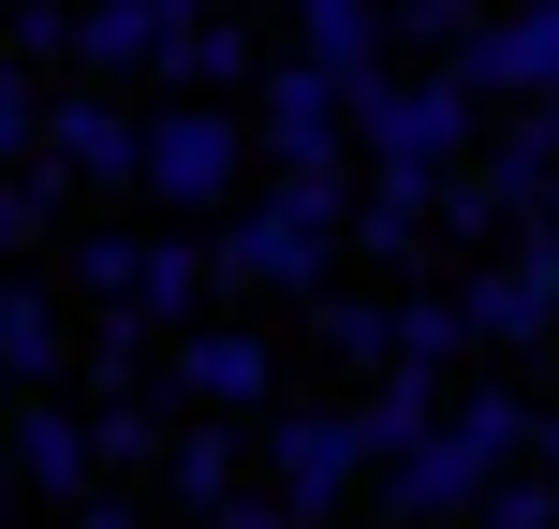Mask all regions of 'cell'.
I'll return each mask as SVG.
<instances>
[{
	"mask_svg": "<svg viewBox=\"0 0 559 529\" xmlns=\"http://www.w3.org/2000/svg\"><path fill=\"white\" fill-rule=\"evenodd\" d=\"M354 192H368V177H265V192L222 221V294L236 309L338 294V265H354Z\"/></svg>",
	"mask_w": 559,
	"mask_h": 529,
	"instance_id": "obj_1",
	"label": "cell"
},
{
	"mask_svg": "<svg viewBox=\"0 0 559 529\" xmlns=\"http://www.w3.org/2000/svg\"><path fill=\"white\" fill-rule=\"evenodd\" d=\"M251 192H265V133L236 104H192V88L147 104V206H163V221H206V236H222Z\"/></svg>",
	"mask_w": 559,
	"mask_h": 529,
	"instance_id": "obj_2",
	"label": "cell"
},
{
	"mask_svg": "<svg viewBox=\"0 0 559 529\" xmlns=\"http://www.w3.org/2000/svg\"><path fill=\"white\" fill-rule=\"evenodd\" d=\"M251 456H265V485H280L309 529H338V501H368V471H383L368 397H280V412L251 426Z\"/></svg>",
	"mask_w": 559,
	"mask_h": 529,
	"instance_id": "obj_3",
	"label": "cell"
},
{
	"mask_svg": "<svg viewBox=\"0 0 559 529\" xmlns=\"http://www.w3.org/2000/svg\"><path fill=\"white\" fill-rule=\"evenodd\" d=\"M354 147H368V163H413V177H472L486 104H472L456 74H413V59H397V74L354 88Z\"/></svg>",
	"mask_w": 559,
	"mask_h": 529,
	"instance_id": "obj_4",
	"label": "cell"
},
{
	"mask_svg": "<svg viewBox=\"0 0 559 529\" xmlns=\"http://www.w3.org/2000/svg\"><path fill=\"white\" fill-rule=\"evenodd\" d=\"M251 133H265V177H368V147H354V74H324V59H295V45L265 59Z\"/></svg>",
	"mask_w": 559,
	"mask_h": 529,
	"instance_id": "obj_5",
	"label": "cell"
},
{
	"mask_svg": "<svg viewBox=\"0 0 559 529\" xmlns=\"http://www.w3.org/2000/svg\"><path fill=\"white\" fill-rule=\"evenodd\" d=\"M456 309H472L486 368H545L559 353V221L501 236V265H456Z\"/></svg>",
	"mask_w": 559,
	"mask_h": 529,
	"instance_id": "obj_6",
	"label": "cell"
},
{
	"mask_svg": "<svg viewBox=\"0 0 559 529\" xmlns=\"http://www.w3.org/2000/svg\"><path fill=\"white\" fill-rule=\"evenodd\" d=\"M163 383H177V412L265 426V412H280V338L251 324V309H206V324H192V338L163 353Z\"/></svg>",
	"mask_w": 559,
	"mask_h": 529,
	"instance_id": "obj_7",
	"label": "cell"
},
{
	"mask_svg": "<svg viewBox=\"0 0 559 529\" xmlns=\"http://www.w3.org/2000/svg\"><path fill=\"white\" fill-rule=\"evenodd\" d=\"M222 15V0H88L74 15V74L88 88H147L163 104V74H177V45Z\"/></svg>",
	"mask_w": 559,
	"mask_h": 529,
	"instance_id": "obj_8",
	"label": "cell"
},
{
	"mask_svg": "<svg viewBox=\"0 0 559 529\" xmlns=\"http://www.w3.org/2000/svg\"><path fill=\"white\" fill-rule=\"evenodd\" d=\"M456 88H472L486 118L501 104H559V0H501V15L456 45Z\"/></svg>",
	"mask_w": 559,
	"mask_h": 529,
	"instance_id": "obj_9",
	"label": "cell"
},
{
	"mask_svg": "<svg viewBox=\"0 0 559 529\" xmlns=\"http://www.w3.org/2000/svg\"><path fill=\"white\" fill-rule=\"evenodd\" d=\"M45 163L74 177V192H147V104H118V88H59V133H45Z\"/></svg>",
	"mask_w": 559,
	"mask_h": 529,
	"instance_id": "obj_10",
	"label": "cell"
},
{
	"mask_svg": "<svg viewBox=\"0 0 559 529\" xmlns=\"http://www.w3.org/2000/svg\"><path fill=\"white\" fill-rule=\"evenodd\" d=\"M0 368H15L29 397H74L88 338H74V309H59V265H0Z\"/></svg>",
	"mask_w": 559,
	"mask_h": 529,
	"instance_id": "obj_11",
	"label": "cell"
},
{
	"mask_svg": "<svg viewBox=\"0 0 559 529\" xmlns=\"http://www.w3.org/2000/svg\"><path fill=\"white\" fill-rule=\"evenodd\" d=\"M486 485H501V456H486L456 412L427 426L413 456H383V501H397V515H427V529H472V515H486Z\"/></svg>",
	"mask_w": 559,
	"mask_h": 529,
	"instance_id": "obj_12",
	"label": "cell"
},
{
	"mask_svg": "<svg viewBox=\"0 0 559 529\" xmlns=\"http://www.w3.org/2000/svg\"><path fill=\"white\" fill-rule=\"evenodd\" d=\"M15 485H29V501H88V485H104L88 397H15Z\"/></svg>",
	"mask_w": 559,
	"mask_h": 529,
	"instance_id": "obj_13",
	"label": "cell"
},
{
	"mask_svg": "<svg viewBox=\"0 0 559 529\" xmlns=\"http://www.w3.org/2000/svg\"><path fill=\"white\" fill-rule=\"evenodd\" d=\"M251 471H265V456H251V426L192 412V426H177V456H163V501H177V515H222V501H236Z\"/></svg>",
	"mask_w": 559,
	"mask_h": 529,
	"instance_id": "obj_14",
	"label": "cell"
},
{
	"mask_svg": "<svg viewBox=\"0 0 559 529\" xmlns=\"http://www.w3.org/2000/svg\"><path fill=\"white\" fill-rule=\"evenodd\" d=\"M383 45H397V0H295V59H324V74H354V88L397 74Z\"/></svg>",
	"mask_w": 559,
	"mask_h": 529,
	"instance_id": "obj_15",
	"label": "cell"
},
{
	"mask_svg": "<svg viewBox=\"0 0 559 529\" xmlns=\"http://www.w3.org/2000/svg\"><path fill=\"white\" fill-rule=\"evenodd\" d=\"M265 59H280V45H265L251 15H206L192 45H177V74H163V104H177V88H192V104H236V88H265Z\"/></svg>",
	"mask_w": 559,
	"mask_h": 529,
	"instance_id": "obj_16",
	"label": "cell"
},
{
	"mask_svg": "<svg viewBox=\"0 0 559 529\" xmlns=\"http://www.w3.org/2000/svg\"><path fill=\"white\" fill-rule=\"evenodd\" d=\"M472 309H456V279H397V368H442V383H472Z\"/></svg>",
	"mask_w": 559,
	"mask_h": 529,
	"instance_id": "obj_17",
	"label": "cell"
},
{
	"mask_svg": "<svg viewBox=\"0 0 559 529\" xmlns=\"http://www.w3.org/2000/svg\"><path fill=\"white\" fill-rule=\"evenodd\" d=\"M0 251H15V265H59V251H74V177H59V163H15V177H0Z\"/></svg>",
	"mask_w": 559,
	"mask_h": 529,
	"instance_id": "obj_18",
	"label": "cell"
},
{
	"mask_svg": "<svg viewBox=\"0 0 559 529\" xmlns=\"http://www.w3.org/2000/svg\"><path fill=\"white\" fill-rule=\"evenodd\" d=\"M147 251H163V236H133V221H88L74 251H59V294H74V309H133V294H147Z\"/></svg>",
	"mask_w": 559,
	"mask_h": 529,
	"instance_id": "obj_19",
	"label": "cell"
},
{
	"mask_svg": "<svg viewBox=\"0 0 559 529\" xmlns=\"http://www.w3.org/2000/svg\"><path fill=\"white\" fill-rule=\"evenodd\" d=\"M309 353L383 383V368H397V294H309Z\"/></svg>",
	"mask_w": 559,
	"mask_h": 529,
	"instance_id": "obj_20",
	"label": "cell"
},
{
	"mask_svg": "<svg viewBox=\"0 0 559 529\" xmlns=\"http://www.w3.org/2000/svg\"><path fill=\"white\" fill-rule=\"evenodd\" d=\"M442 412H456V383H442V368H383V383H368V442H383V456H413Z\"/></svg>",
	"mask_w": 559,
	"mask_h": 529,
	"instance_id": "obj_21",
	"label": "cell"
},
{
	"mask_svg": "<svg viewBox=\"0 0 559 529\" xmlns=\"http://www.w3.org/2000/svg\"><path fill=\"white\" fill-rule=\"evenodd\" d=\"M486 15H501V0H397V59H413V74H456V45H472Z\"/></svg>",
	"mask_w": 559,
	"mask_h": 529,
	"instance_id": "obj_22",
	"label": "cell"
},
{
	"mask_svg": "<svg viewBox=\"0 0 559 529\" xmlns=\"http://www.w3.org/2000/svg\"><path fill=\"white\" fill-rule=\"evenodd\" d=\"M472 529H559V471H501Z\"/></svg>",
	"mask_w": 559,
	"mask_h": 529,
	"instance_id": "obj_23",
	"label": "cell"
},
{
	"mask_svg": "<svg viewBox=\"0 0 559 529\" xmlns=\"http://www.w3.org/2000/svg\"><path fill=\"white\" fill-rule=\"evenodd\" d=\"M0 45H15V74H59V59H74V15H59V0H15Z\"/></svg>",
	"mask_w": 559,
	"mask_h": 529,
	"instance_id": "obj_24",
	"label": "cell"
},
{
	"mask_svg": "<svg viewBox=\"0 0 559 529\" xmlns=\"http://www.w3.org/2000/svg\"><path fill=\"white\" fill-rule=\"evenodd\" d=\"M59 529H147V485H118V471H104L88 501H59Z\"/></svg>",
	"mask_w": 559,
	"mask_h": 529,
	"instance_id": "obj_25",
	"label": "cell"
},
{
	"mask_svg": "<svg viewBox=\"0 0 559 529\" xmlns=\"http://www.w3.org/2000/svg\"><path fill=\"white\" fill-rule=\"evenodd\" d=\"M192 529H309V515L280 501V485H236V501H222V515H192Z\"/></svg>",
	"mask_w": 559,
	"mask_h": 529,
	"instance_id": "obj_26",
	"label": "cell"
},
{
	"mask_svg": "<svg viewBox=\"0 0 559 529\" xmlns=\"http://www.w3.org/2000/svg\"><path fill=\"white\" fill-rule=\"evenodd\" d=\"M222 15H251V29H265V15H295V0H222Z\"/></svg>",
	"mask_w": 559,
	"mask_h": 529,
	"instance_id": "obj_27",
	"label": "cell"
},
{
	"mask_svg": "<svg viewBox=\"0 0 559 529\" xmlns=\"http://www.w3.org/2000/svg\"><path fill=\"white\" fill-rule=\"evenodd\" d=\"M368 529H427V515H397V501H383V515H368Z\"/></svg>",
	"mask_w": 559,
	"mask_h": 529,
	"instance_id": "obj_28",
	"label": "cell"
},
{
	"mask_svg": "<svg viewBox=\"0 0 559 529\" xmlns=\"http://www.w3.org/2000/svg\"><path fill=\"white\" fill-rule=\"evenodd\" d=\"M531 383H545V397H559V353H545V368H531Z\"/></svg>",
	"mask_w": 559,
	"mask_h": 529,
	"instance_id": "obj_29",
	"label": "cell"
},
{
	"mask_svg": "<svg viewBox=\"0 0 559 529\" xmlns=\"http://www.w3.org/2000/svg\"><path fill=\"white\" fill-rule=\"evenodd\" d=\"M545 221H559V192H545Z\"/></svg>",
	"mask_w": 559,
	"mask_h": 529,
	"instance_id": "obj_30",
	"label": "cell"
}]
</instances>
